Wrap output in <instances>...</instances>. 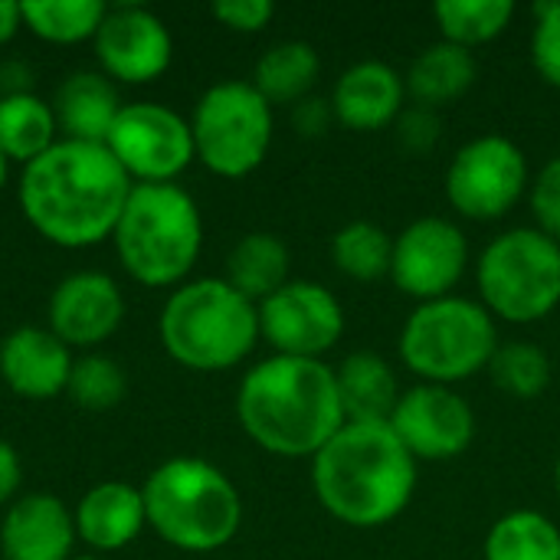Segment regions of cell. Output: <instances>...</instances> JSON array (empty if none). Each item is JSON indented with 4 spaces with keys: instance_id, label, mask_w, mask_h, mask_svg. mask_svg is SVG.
I'll list each match as a JSON object with an SVG mask.
<instances>
[{
    "instance_id": "cell-1",
    "label": "cell",
    "mask_w": 560,
    "mask_h": 560,
    "mask_svg": "<svg viewBox=\"0 0 560 560\" xmlns=\"http://www.w3.org/2000/svg\"><path fill=\"white\" fill-rule=\"evenodd\" d=\"M131 177L105 144L59 138L20 174V210L52 246L89 249L112 240L131 194Z\"/></svg>"
},
{
    "instance_id": "cell-2",
    "label": "cell",
    "mask_w": 560,
    "mask_h": 560,
    "mask_svg": "<svg viewBox=\"0 0 560 560\" xmlns=\"http://www.w3.org/2000/svg\"><path fill=\"white\" fill-rule=\"evenodd\" d=\"M236 420L262 453L279 459H315L348 423L335 368L285 354L246 371L236 390Z\"/></svg>"
},
{
    "instance_id": "cell-3",
    "label": "cell",
    "mask_w": 560,
    "mask_h": 560,
    "mask_svg": "<svg viewBox=\"0 0 560 560\" xmlns=\"http://www.w3.org/2000/svg\"><path fill=\"white\" fill-rule=\"evenodd\" d=\"M312 489L335 522L384 528L417 492V459L390 423H345L312 459Z\"/></svg>"
},
{
    "instance_id": "cell-4",
    "label": "cell",
    "mask_w": 560,
    "mask_h": 560,
    "mask_svg": "<svg viewBox=\"0 0 560 560\" xmlns=\"http://www.w3.org/2000/svg\"><path fill=\"white\" fill-rule=\"evenodd\" d=\"M112 246L138 285L177 289L203 249V217L180 184H135L112 230Z\"/></svg>"
},
{
    "instance_id": "cell-5",
    "label": "cell",
    "mask_w": 560,
    "mask_h": 560,
    "mask_svg": "<svg viewBox=\"0 0 560 560\" xmlns=\"http://www.w3.org/2000/svg\"><path fill=\"white\" fill-rule=\"evenodd\" d=\"M148 528L171 548L210 555L226 548L243 525V499L233 479L207 459L174 456L141 486Z\"/></svg>"
},
{
    "instance_id": "cell-6",
    "label": "cell",
    "mask_w": 560,
    "mask_h": 560,
    "mask_svg": "<svg viewBox=\"0 0 560 560\" xmlns=\"http://www.w3.org/2000/svg\"><path fill=\"white\" fill-rule=\"evenodd\" d=\"M158 331L171 361L197 374H220L243 364L259 345V305L226 279H194L167 295Z\"/></svg>"
},
{
    "instance_id": "cell-7",
    "label": "cell",
    "mask_w": 560,
    "mask_h": 560,
    "mask_svg": "<svg viewBox=\"0 0 560 560\" xmlns=\"http://www.w3.org/2000/svg\"><path fill=\"white\" fill-rule=\"evenodd\" d=\"M499 348L495 318L482 302L446 295L420 302L400 331V361L423 384L453 387L482 371Z\"/></svg>"
},
{
    "instance_id": "cell-8",
    "label": "cell",
    "mask_w": 560,
    "mask_h": 560,
    "mask_svg": "<svg viewBox=\"0 0 560 560\" xmlns=\"http://www.w3.org/2000/svg\"><path fill=\"white\" fill-rule=\"evenodd\" d=\"M476 279L492 318L535 325L560 305V243L538 226L509 230L482 249Z\"/></svg>"
},
{
    "instance_id": "cell-9",
    "label": "cell",
    "mask_w": 560,
    "mask_h": 560,
    "mask_svg": "<svg viewBox=\"0 0 560 560\" xmlns=\"http://www.w3.org/2000/svg\"><path fill=\"white\" fill-rule=\"evenodd\" d=\"M197 161L226 180L249 177L272 148V105L253 82L226 79L210 85L190 115Z\"/></svg>"
},
{
    "instance_id": "cell-10",
    "label": "cell",
    "mask_w": 560,
    "mask_h": 560,
    "mask_svg": "<svg viewBox=\"0 0 560 560\" xmlns=\"http://www.w3.org/2000/svg\"><path fill=\"white\" fill-rule=\"evenodd\" d=\"M105 148L131 184H174L197 161L190 118L161 102L121 105Z\"/></svg>"
},
{
    "instance_id": "cell-11",
    "label": "cell",
    "mask_w": 560,
    "mask_h": 560,
    "mask_svg": "<svg viewBox=\"0 0 560 560\" xmlns=\"http://www.w3.org/2000/svg\"><path fill=\"white\" fill-rule=\"evenodd\" d=\"M528 184L525 151L502 135L466 141L446 167V200L459 217L482 223L502 220L525 197Z\"/></svg>"
},
{
    "instance_id": "cell-12",
    "label": "cell",
    "mask_w": 560,
    "mask_h": 560,
    "mask_svg": "<svg viewBox=\"0 0 560 560\" xmlns=\"http://www.w3.org/2000/svg\"><path fill=\"white\" fill-rule=\"evenodd\" d=\"M345 335V308L335 292L308 279H289L259 302V338L285 358L322 361Z\"/></svg>"
},
{
    "instance_id": "cell-13",
    "label": "cell",
    "mask_w": 560,
    "mask_h": 560,
    "mask_svg": "<svg viewBox=\"0 0 560 560\" xmlns=\"http://www.w3.org/2000/svg\"><path fill=\"white\" fill-rule=\"evenodd\" d=\"M469 266V240L446 217H420L400 236H394L390 279L417 299L433 302L453 295Z\"/></svg>"
},
{
    "instance_id": "cell-14",
    "label": "cell",
    "mask_w": 560,
    "mask_h": 560,
    "mask_svg": "<svg viewBox=\"0 0 560 560\" xmlns=\"http://www.w3.org/2000/svg\"><path fill=\"white\" fill-rule=\"evenodd\" d=\"M387 423L417 463L456 459L476 440V413L469 400L440 384H417L404 390Z\"/></svg>"
},
{
    "instance_id": "cell-15",
    "label": "cell",
    "mask_w": 560,
    "mask_h": 560,
    "mask_svg": "<svg viewBox=\"0 0 560 560\" xmlns=\"http://www.w3.org/2000/svg\"><path fill=\"white\" fill-rule=\"evenodd\" d=\"M92 49L102 66V75L125 85H148L161 79L174 59V39L167 23L141 3L108 7L92 39Z\"/></svg>"
},
{
    "instance_id": "cell-16",
    "label": "cell",
    "mask_w": 560,
    "mask_h": 560,
    "mask_svg": "<svg viewBox=\"0 0 560 560\" xmlns=\"http://www.w3.org/2000/svg\"><path fill=\"white\" fill-rule=\"evenodd\" d=\"M125 318V295L105 272L66 276L46 302V328L72 351H92L108 341Z\"/></svg>"
},
{
    "instance_id": "cell-17",
    "label": "cell",
    "mask_w": 560,
    "mask_h": 560,
    "mask_svg": "<svg viewBox=\"0 0 560 560\" xmlns=\"http://www.w3.org/2000/svg\"><path fill=\"white\" fill-rule=\"evenodd\" d=\"M72 348L49 328L23 325L0 341V381L23 400H52L66 394L72 374Z\"/></svg>"
},
{
    "instance_id": "cell-18",
    "label": "cell",
    "mask_w": 560,
    "mask_h": 560,
    "mask_svg": "<svg viewBox=\"0 0 560 560\" xmlns=\"http://www.w3.org/2000/svg\"><path fill=\"white\" fill-rule=\"evenodd\" d=\"M75 522L62 499L49 492L20 495L0 522L3 560H72Z\"/></svg>"
},
{
    "instance_id": "cell-19",
    "label": "cell",
    "mask_w": 560,
    "mask_h": 560,
    "mask_svg": "<svg viewBox=\"0 0 560 560\" xmlns=\"http://www.w3.org/2000/svg\"><path fill=\"white\" fill-rule=\"evenodd\" d=\"M404 98H407L404 75L381 59H364L345 69L341 79L335 82L331 112L338 125L368 135V131L390 128L407 108Z\"/></svg>"
},
{
    "instance_id": "cell-20",
    "label": "cell",
    "mask_w": 560,
    "mask_h": 560,
    "mask_svg": "<svg viewBox=\"0 0 560 560\" xmlns=\"http://www.w3.org/2000/svg\"><path fill=\"white\" fill-rule=\"evenodd\" d=\"M72 522L85 548L98 555L121 551L148 528L144 495L128 482H98L75 502Z\"/></svg>"
},
{
    "instance_id": "cell-21",
    "label": "cell",
    "mask_w": 560,
    "mask_h": 560,
    "mask_svg": "<svg viewBox=\"0 0 560 560\" xmlns=\"http://www.w3.org/2000/svg\"><path fill=\"white\" fill-rule=\"evenodd\" d=\"M56 125L66 141H89L105 144L118 112L121 98L108 75L102 72H72L59 82L52 98Z\"/></svg>"
},
{
    "instance_id": "cell-22",
    "label": "cell",
    "mask_w": 560,
    "mask_h": 560,
    "mask_svg": "<svg viewBox=\"0 0 560 560\" xmlns=\"http://www.w3.org/2000/svg\"><path fill=\"white\" fill-rule=\"evenodd\" d=\"M348 423H387L404 397L397 371L374 351H354L335 368Z\"/></svg>"
},
{
    "instance_id": "cell-23",
    "label": "cell",
    "mask_w": 560,
    "mask_h": 560,
    "mask_svg": "<svg viewBox=\"0 0 560 560\" xmlns=\"http://www.w3.org/2000/svg\"><path fill=\"white\" fill-rule=\"evenodd\" d=\"M479 75V62L472 49H463L456 43H433L427 46L407 72V95H413L423 108H443L450 102H459Z\"/></svg>"
},
{
    "instance_id": "cell-24",
    "label": "cell",
    "mask_w": 560,
    "mask_h": 560,
    "mask_svg": "<svg viewBox=\"0 0 560 560\" xmlns=\"http://www.w3.org/2000/svg\"><path fill=\"white\" fill-rule=\"evenodd\" d=\"M59 141L52 102L36 92L13 89L0 98V151L10 164L26 167Z\"/></svg>"
},
{
    "instance_id": "cell-25",
    "label": "cell",
    "mask_w": 560,
    "mask_h": 560,
    "mask_svg": "<svg viewBox=\"0 0 560 560\" xmlns=\"http://www.w3.org/2000/svg\"><path fill=\"white\" fill-rule=\"evenodd\" d=\"M318 75L322 59L315 46L302 39H282L259 56L253 69V85L269 105H299L312 95Z\"/></svg>"
},
{
    "instance_id": "cell-26",
    "label": "cell",
    "mask_w": 560,
    "mask_h": 560,
    "mask_svg": "<svg viewBox=\"0 0 560 560\" xmlns=\"http://www.w3.org/2000/svg\"><path fill=\"white\" fill-rule=\"evenodd\" d=\"M292 256L276 233H246L226 256V282L249 302H266L289 282Z\"/></svg>"
},
{
    "instance_id": "cell-27",
    "label": "cell",
    "mask_w": 560,
    "mask_h": 560,
    "mask_svg": "<svg viewBox=\"0 0 560 560\" xmlns=\"http://www.w3.org/2000/svg\"><path fill=\"white\" fill-rule=\"evenodd\" d=\"M108 3L102 0H26L20 3L23 26L52 46H75L95 39Z\"/></svg>"
},
{
    "instance_id": "cell-28",
    "label": "cell",
    "mask_w": 560,
    "mask_h": 560,
    "mask_svg": "<svg viewBox=\"0 0 560 560\" xmlns=\"http://www.w3.org/2000/svg\"><path fill=\"white\" fill-rule=\"evenodd\" d=\"M486 560H560V528L535 509L502 515L486 535Z\"/></svg>"
},
{
    "instance_id": "cell-29",
    "label": "cell",
    "mask_w": 560,
    "mask_h": 560,
    "mask_svg": "<svg viewBox=\"0 0 560 560\" xmlns=\"http://www.w3.org/2000/svg\"><path fill=\"white\" fill-rule=\"evenodd\" d=\"M331 259L341 276H348L354 282H377L384 276H390L394 236L371 220H351L335 233Z\"/></svg>"
},
{
    "instance_id": "cell-30",
    "label": "cell",
    "mask_w": 560,
    "mask_h": 560,
    "mask_svg": "<svg viewBox=\"0 0 560 560\" xmlns=\"http://www.w3.org/2000/svg\"><path fill=\"white\" fill-rule=\"evenodd\" d=\"M440 33L446 43L476 49L502 36L515 16L512 0H440L433 7Z\"/></svg>"
},
{
    "instance_id": "cell-31",
    "label": "cell",
    "mask_w": 560,
    "mask_h": 560,
    "mask_svg": "<svg viewBox=\"0 0 560 560\" xmlns=\"http://www.w3.org/2000/svg\"><path fill=\"white\" fill-rule=\"evenodd\" d=\"M489 374L502 394L515 400H538L551 387V358L532 341H509L495 348Z\"/></svg>"
},
{
    "instance_id": "cell-32",
    "label": "cell",
    "mask_w": 560,
    "mask_h": 560,
    "mask_svg": "<svg viewBox=\"0 0 560 560\" xmlns=\"http://www.w3.org/2000/svg\"><path fill=\"white\" fill-rule=\"evenodd\" d=\"M66 394L82 410L102 413V410H112V407H118L125 400L128 377H125V371H121V364L115 358H108V354H82L72 364Z\"/></svg>"
},
{
    "instance_id": "cell-33",
    "label": "cell",
    "mask_w": 560,
    "mask_h": 560,
    "mask_svg": "<svg viewBox=\"0 0 560 560\" xmlns=\"http://www.w3.org/2000/svg\"><path fill=\"white\" fill-rule=\"evenodd\" d=\"M532 62L548 85L560 89V0L535 3Z\"/></svg>"
},
{
    "instance_id": "cell-34",
    "label": "cell",
    "mask_w": 560,
    "mask_h": 560,
    "mask_svg": "<svg viewBox=\"0 0 560 560\" xmlns=\"http://www.w3.org/2000/svg\"><path fill=\"white\" fill-rule=\"evenodd\" d=\"M528 203H532L538 230L560 243V158H551L538 171L532 194H528Z\"/></svg>"
},
{
    "instance_id": "cell-35",
    "label": "cell",
    "mask_w": 560,
    "mask_h": 560,
    "mask_svg": "<svg viewBox=\"0 0 560 560\" xmlns=\"http://www.w3.org/2000/svg\"><path fill=\"white\" fill-rule=\"evenodd\" d=\"M397 128V141L404 151L410 154H427L440 144L443 138V121L436 115V108H423V105H410L400 112V118L394 121Z\"/></svg>"
},
{
    "instance_id": "cell-36",
    "label": "cell",
    "mask_w": 560,
    "mask_h": 560,
    "mask_svg": "<svg viewBox=\"0 0 560 560\" xmlns=\"http://www.w3.org/2000/svg\"><path fill=\"white\" fill-rule=\"evenodd\" d=\"M210 13L233 33H259L276 16V7L269 0H217Z\"/></svg>"
},
{
    "instance_id": "cell-37",
    "label": "cell",
    "mask_w": 560,
    "mask_h": 560,
    "mask_svg": "<svg viewBox=\"0 0 560 560\" xmlns=\"http://www.w3.org/2000/svg\"><path fill=\"white\" fill-rule=\"evenodd\" d=\"M331 118H335V112H331V102H325V98L308 95L299 105H292V128L305 138H322L328 131Z\"/></svg>"
},
{
    "instance_id": "cell-38",
    "label": "cell",
    "mask_w": 560,
    "mask_h": 560,
    "mask_svg": "<svg viewBox=\"0 0 560 560\" xmlns=\"http://www.w3.org/2000/svg\"><path fill=\"white\" fill-rule=\"evenodd\" d=\"M20 486H23V463H20V453L0 440V509L3 505H13L20 495Z\"/></svg>"
},
{
    "instance_id": "cell-39",
    "label": "cell",
    "mask_w": 560,
    "mask_h": 560,
    "mask_svg": "<svg viewBox=\"0 0 560 560\" xmlns=\"http://www.w3.org/2000/svg\"><path fill=\"white\" fill-rule=\"evenodd\" d=\"M20 30H23L20 3H13V0H0V46H7Z\"/></svg>"
},
{
    "instance_id": "cell-40",
    "label": "cell",
    "mask_w": 560,
    "mask_h": 560,
    "mask_svg": "<svg viewBox=\"0 0 560 560\" xmlns=\"http://www.w3.org/2000/svg\"><path fill=\"white\" fill-rule=\"evenodd\" d=\"M7 174H10V161H7L3 151H0V190H3V184H7Z\"/></svg>"
},
{
    "instance_id": "cell-41",
    "label": "cell",
    "mask_w": 560,
    "mask_h": 560,
    "mask_svg": "<svg viewBox=\"0 0 560 560\" xmlns=\"http://www.w3.org/2000/svg\"><path fill=\"white\" fill-rule=\"evenodd\" d=\"M72 560H102V558H95V555H75Z\"/></svg>"
},
{
    "instance_id": "cell-42",
    "label": "cell",
    "mask_w": 560,
    "mask_h": 560,
    "mask_svg": "<svg viewBox=\"0 0 560 560\" xmlns=\"http://www.w3.org/2000/svg\"><path fill=\"white\" fill-rule=\"evenodd\" d=\"M0 98H3V75H0Z\"/></svg>"
},
{
    "instance_id": "cell-43",
    "label": "cell",
    "mask_w": 560,
    "mask_h": 560,
    "mask_svg": "<svg viewBox=\"0 0 560 560\" xmlns=\"http://www.w3.org/2000/svg\"><path fill=\"white\" fill-rule=\"evenodd\" d=\"M558 486H560V459H558Z\"/></svg>"
}]
</instances>
